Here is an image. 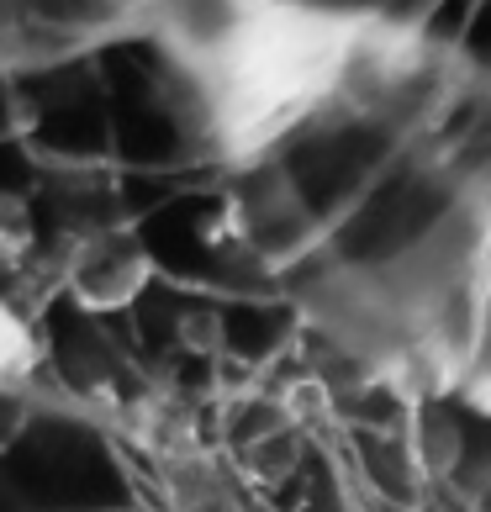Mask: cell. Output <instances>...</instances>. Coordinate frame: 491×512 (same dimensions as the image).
Returning a JSON list of instances; mask_svg holds the SVG:
<instances>
[{"instance_id": "2", "label": "cell", "mask_w": 491, "mask_h": 512, "mask_svg": "<svg viewBox=\"0 0 491 512\" xmlns=\"http://www.w3.org/2000/svg\"><path fill=\"white\" fill-rule=\"evenodd\" d=\"M154 22L206 143L233 169L323 117L381 32L375 11L323 0H159Z\"/></svg>"}, {"instance_id": "1", "label": "cell", "mask_w": 491, "mask_h": 512, "mask_svg": "<svg viewBox=\"0 0 491 512\" xmlns=\"http://www.w3.org/2000/svg\"><path fill=\"white\" fill-rule=\"evenodd\" d=\"M233 233L375 386L491 417V101L423 37L381 22L323 117L238 169Z\"/></svg>"}, {"instance_id": "3", "label": "cell", "mask_w": 491, "mask_h": 512, "mask_svg": "<svg viewBox=\"0 0 491 512\" xmlns=\"http://www.w3.org/2000/svg\"><path fill=\"white\" fill-rule=\"evenodd\" d=\"M22 359H27V333H22V322L6 312V301H0V381H6Z\"/></svg>"}]
</instances>
